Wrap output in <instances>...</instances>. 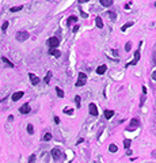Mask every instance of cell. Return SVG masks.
I'll return each mask as SVG.
<instances>
[{"label":"cell","mask_w":156,"mask_h":163,"mask_svg":"<svg viewBox=\"0 0 156 163\" xmlns=\"http://www.w3.org/2000/svg\"><path fill=\"white\" fill-rule=\"evenodd\" d=\"M23 96V91H18V92H14L12 94V101L14 102H16V101H19Z\"/></svg>","instance_id":"cell-8"},{"label":"cell","mask_w":156,"mask_h":163,"mask_svg":"<svg viewBox=\"0 0 156 163\" xmlns=\"http://www.w3.org/2000/svg\"><path fill=\"white\" fill-rule=\"evenodd\" d=\"M76 21H77V18H76V17H69V18H68V21H67V25L71 26L72 22H76Z\"/></svg>","instance_id":"cell-21"},{"label":"cell","mask_w":156,"mask_h":163,"mask_svg":"<svg viewBox=\"0 0 156 163\" xmlns=\"http://www.w3.org/2000/svg\"><path fill=\"white\" fill-rule=\"evenodd\" d=\"M48 44H49V48H50V49H56L60 44V39L57 37H52V38H49Z\"/></svg>","instance_id":"cell-3"},{"label":"cell","mask_w":156,"mask_h":163,"mask_svg":"<svg viewBox=\"0 0 156 163\" xmlns=\"http://www.w3.org/2000/svg\"><path fill=\"white\" fill-rule=\"evenodd\" d=\"M130 48H132V44H130V42H128L126 45H125V50H126V52H129V50H130Z\"/></svg>","instance_id":"cell-28"},{"label":"cell","mask_w":156,"mask_h":163,"mask_svg":"<svg viewBox=\"0 0 156 163\" xmlns=\"http://www.w3.org/2000/svg\"><path fill=\"white\" fill-rule=\"evenodd\" d=\"M35 159H37V156L35 155H30V158H29V163H35Z\"/></svg>","instance_id":"cell-25"},{"label":"cell","mask_w":156,"mask_h":163,"mask_svg":"<svg viewBox=\"0 0 156 163\" xmlns=\"http://www.w3.org/2000/svg\"><path fill=\"white\" fill-rule=\"evenodd\" d=\"M86 82H87V75L83 73V72H80V73H79V79H77V82H76V86H77V87L84 86Z\"/></svg>","instance_id":"cell-2"},{"label":"cell","mask_w":156,"mask_h":163,"mask_svg":"<svg viewBox=\"0 0 156 163\" xmlns=\"http://www.w3.org/2000/svg\"><path fill=\"white\" fill-rule=\"evenodd\" d=\"M141 90H143L144 94H147V87H145V86H143V88H141Z\"/></svg>","instance_id":"cell-36"},{"label":"cell","mask_w":156,"mask_h":163,"mask_svg":"<svg viewBox=\"0 0 156 163\" xmlns=\"http://www.w3.org/2000/svg\"><path fill=\"white\" fill-rule=\"evenodd\" d=\"M88 112H90V114L91 116H98V107H97V105L95 103H90V106H88Z\"/></svg>","instance_id":"cell-4"},{"label":"cell","mask_w":156,"mask_h":163,"mask_svg":"<svg viewBox=\"0 0 156 163\" xmlns=\"http://www.w3.org/2000/svg\"><path fill=\"white\" fill-rule=\"evenodd\" d=\"M109 17H110V18H111V19L114 21V19L117 18V15H115V12H109Z\"/></svg>","instance_id":"cell-30"},{"label":"cell","mask_w":156,"mask_h":163,"mask_svg":"<svg viewBox=\"0 0 156 163\" xmlns=\"http://www.w3.org/2000/svg\"><path fill=\"white\" fill-rule=\"evenodd\" d=\"M29 78H30V80H31V83H33L34 86H37V84L39 83V78L35 76L34 73H29Z\"/></svg>","instance_id":"cell-7"},{"label":"cell","mask_w":156,"mask_h":163,"mask_svg":"<svg viewBox=\"0 0 156 163\" xmlns=\"http://www.w3.org/2000/svg\"><path fill=\"white\" fill-rule=\"evenodd\" d=\"M101 4L103 7H110V6H113V0H101Z\"/></svg>","instance_id":"cell-12"},{"label":"cell","mask_w":156,"mask_h":163,"mask_svg":"<svg viewBox=\"0 0 156 163\" xmlns=\"http://www.w3.org/2000/svg\"><path fill=\"white\" fill-rule=\"evenodd\" d=\"M130 144H132V141L129 140V139H125V140H124V146H125V150H129Z\"/></svg>","instance_id":"cell-14"},{"label":"cell","mask_w":156,"mask_h":163,"mask_svg":"<svg viewBox=\"0 0 156 163\" xmlns=\"http://www.w3.org/2000/svg\"><path fill=\"white\" fill-rule=\"evenodd\" d=\"M15 37H16L18 41L23 42V41H26V39L29 38V33H27V31H25V30H22V31H18Z\"/></svg>","instance_id":"cell-1"},{"label":"cell","mask_w":156,"mask_h":163,"mask_svg":"<svg viewBox=\"0 0 156 163\" xmlns=\"http://www.w3.org/2000/svg\"><path fill=\"white\" fill-rule=\"evenodd\" d=\"M132 25H133V22H128V23H125V25L122 26V31H125V30H126L128 27H130Z\"/></svg>","instance_id":"cell-24"},{"label":"cell","mask_w":156,"mask_h":163,"mask_svg":"<svg viewBox=\"0 0 156 163\" xmlns=\"http://www.w3.org/2000/svg\"><path fill=\"white\" fill-rule=\"evenodd\" d=\"M152 79L156 80V71H153V73H152Z\"/></svg>","instance_id":"cell-33"},{"label":"cell","mask_w":156,"mask_h":163,"mask_svg":"<svg viewBox=\"0 0 156 163\" xmlns=\"http://www.w3.org/2000/svg\"><path fill=\"white\" fill-rule=\"evenodd\" d=\"M130 125L132 126H137V125H139V120H137V118H132Z\"/></svg>","instance_id":"cell-23"},{"label":"cell","mask_w":156,"mask_h":163,"mask_svg":"<svg viewBox=\"0 0 156 163\" xmlns=\"http://www.w3.org/2000/svg\"><path fill=\"white\" fill-rule=\"evenodd\" d=\"M49 54L54 56V57H60V56H61V52L57 50V49H49Z\"/></svg>","instance_id":"cell-11"},{"label":"cell","mask_w":156,"mask_h":163,"mask_svg":"<svg viewBox=\"0 0 156 163\" xmlns=\"http://www.w3.org/2000/svg\"><path fill=\"white\" fill-rule=\"evenodd\" d=\"M117 150H118V147L115 146V144H110V146H109V151H110V152H117Z\"/></svg>","instance_id":"cell-15"},{"label":"cell","mask_w":156,"mask_h":163,"mask_svg":"<svg viewBox=\"0 0 156 163\" xmlns=\"http://www.w3.org/2000/svg\"><path fill=\"white\" fill-rule=\"evenodd\" d=\"M153 63L156 64V50H155V52H153Z\"/></svg>","instance_id":"cell-35"},{"label":"cell","mask_w":156,"mask_h":163,"mask_svg":"<svg viewBox=\"0 0 156 163\" xmlns=\"http://www.w3.org/2000/svg\"><path fill=\"white\" fill-rule=\"evenodd\" d=\"M7 27H8V22H4V23H3V26H1V30H3V31H5V30H7Z\"/></svg>","instance_id":"cell-27"},{"label":"cell","mask_w":156,"mask_h":163,"mask_svg":"<svg viewBox=\"0 0 156 163\" xmlns=\"http://www.w3.org/2000/svg\"><path fill=\"white\" fill-rule=\"evenodd\" d=\"M27 132H29L30 135H33V133H34V126L31 125V124H29V125H27Z\"/></svg>","instance_id":"cell-22"},{"label":"cell","mask_w":156,"mask_h":163,"mask_svg":"<svg viewBox=\"0 0 156 163\" xmlns=\"http://www.w3.org/2000/svg\"><path fill=\"white\" fill-rule=\"evenodd\" d=\"M1 60H3V63H5V64H7V65H8V67H11V68L14 67V64L11 63V61H10V60L7 59V57H1Z\"/></svg>","instance_id":"cell-17"},{"label":"cell","mask_w":156,"mask_h":163,"mask_svg":"<svg viewBox=\"0 0 156 163\" xmlns=\"http://www.w3.org/2000/svg\"><path fill=\"white\" fill-rule=\"evenodd\" d=\"M155 7H156V3H155Z\"/></svg>","instance_id":"cell-37"},{"label":"cell","mask_w":156,"mask_h":163,"mask_svg":"<svg viewBox=\"0 0 156 163\" xmlns=\"http://www.w3.org/2000/svg\"><path fill=\"white\" fill-rule=\"evenodd\" d=\"M64 113H65V114H73V109L65 107V109H64Z\"/></svg>","instance_id":"cell-26"},{"label":"cell","mask_w":156,"mask_h":163,"mask_svg":"<svg viewBox=\"0 0 156 163\" xmlns=\"http://www.w3.org/2000/svg\"><path fill=\"white\" fill-rule=\"evenodd\" d=\"M22 8H23V6H18V7H11V8H10V11H11V12H16V11H21Z\"/></svg>","instance_id":"cell-20"},{"label":"cell","mask_w":156,"mask_h":163,"mask_svg":"<svg viewBox=\"0 0 156 163\" xmlns=\"http://www.w3.org/2000/svg\"><path fill=\"white\" fill-rule=\"evenodd\" d=\"M50 154H52V156H53V159H54V160H57V159L61 158V151H60L59 148H53Z\"/></svg>","instance_id":"cell-5"},{"label":"cell","mask_w":156,"mask_h":163,"mask_svg":"<svg viewBox=\"0 0 156 163\" xmlns=\"http://www.w3.org/2000/svg\"><path fill=\"white\" fill-rule=\"evenodd\" d=\"M19 112H21L22 114H29L30 113V105L29 103H25L21 109H19Z\"/></svg>","instance_id":"cell-6"},{"label":"cell","mask_w":156,"mask_h":163,"mask_svg":"<svg viewBox=\"0 0 156 163\" xmlns=\"http://www.w3.org/2000/svg\"><path fill=\"white\" fill-rule=\"evenodd\" d=\"M106 71H107L106 65H99V67L97 68V73H98V75H103V73H105Z\"/></svg>","instance_id":"cell-9"},{"label":"cell","mask_w":156,"mask_h":163,"mask_svg":"<svg viewBox=\"0 0 156 163\" xmlns=\"http://www.w3.org/2000/svg\"><path fill=\"white\" fill-rule=\"evenodd\" d=\"M50 78H52V72L48 71V73H46V76H45L43 82H45V83H49V82H50Z\"/></svg>","instance_id":"cell-16"},{"label":"cell","mask_w":156,"mask_h":163,"mask_svg":"<svg viewBox=\"0 0 156 163\" xmlns=\"http://www.w3.org/2000/svg\"><path fill=\"white\" fill-rule=\"evenodd\" d=\"M113 114H114L113 110H105V117L106 118H111L113 117Z\"/></svg>","instance_id":"cell-13"},{"label":"cell","mask_w":156,"mask_h":163,"mask_svg":"<svg viewBox=\"0 0 156 163\" xmlns=\"http://www.w3.org/2000/svg\"><path fill=\"white\" fill-rule=\"evenodd\" d=\"M95 23H97V27H98V29H102V27H103V21H102L101 17H97V18H95Z\"/></svg>","instance_id":"cell-10"},{"label":"cell","mask_w":156,"mask_h":163,"mask_svg":"<svg viewBox=\"0 0 156 163\" xmlns=\"http://www.w3.org/2000/svg\"><path fill=\"white\" fill-rule=\"evenodd\" d=\"M75 102L77 103V106H80V96H79V95L75 96Z\"/></svg>","instance_id":"cell-29"},{"label":"cell","mask_w":156,"mask_h":163,"mask_svg":"<svg viewBox=\"0 0 156 163\" xmlns=\"http://www.w3.org/2000/svg\"><path fill=\"white\" fill-rule=\"evenodd\" d=\"M56 92H57V95H59L60 98H64V91L60 87H56Z\"/></svg>","instance_id":"cell-19"},{"label":"cell","mask_w":156,"mask_h":163,"mask_svg":"<svg viewBox=\"0 0 156 163\" xmlns=\"http://www.w3.org/2000/svg\"><path fill=\"white\" fill-rule=\"evenodd\" d=\"M50 139H52V133H49V132H48V133H45V135H43L42 140H43V141H49Z\"/></svg>","instance_id":"cell-18"},{"label":"cell","mask_w":156,"mask_h":163,"mask_svg":"<svg viewBox=\"0 0 156 163\" xmlns=\"http://www.w3.org/2000/svg\"><path fill=\"white\" fill-rule=\"evenodd\" d=\"M130 4H132V3L129 1V3H126V4L124 6V7H125V10H129V8H130Z\"/></svg>","instance_id":"cell-31"},{"label":"cell","mask_w":156,"mask_h":163,"mask_svg":"<svg viewBox=\"0 0 156 163\" xmlns=\"http://www.w3.org/2000/svg\"><path fill=\"white\" fill-rule=\"evenodd\" d=\"M80 14H81V17H83V18H88V15H87V14L83 12V10H80Z\"/></svg>","instance_id":"cell-32"},{"label":"cell","mask_w":156,"mask_h":163,"mask_svg":"<svg viewBox=\"0 0 156 163\" xmlns=\"http://www.w3.org/2000/svg\"><path fill=\"white\" fill-rule=\"evenodd\" d=\"M54 122H56V124H60V118L59 117H54Z\"/></svg>","instance_id":"cell-34"}]
</instances>
